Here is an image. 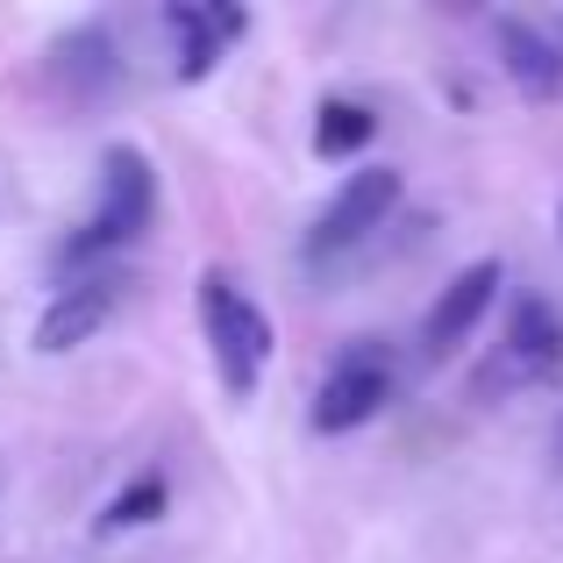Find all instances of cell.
Segmentation results:
<instances>
[{"mask_svg":"<svg viewBox=\"0 0 563 563\" xmlns=\"http://www.w3.org/2000/svg\"><path fill=\"white\" fill-rule=\"evenodd\" d=\"M192 307H200V335H207V357H214V378L229 385L235 399H250L257 378H264V364H272V350H278L264 307L250 300L229 272H200Z\"/></svg>","mask_w":563,"mask_h":563,"instance_id":"obj_1","label":"cell"},{"mask_svg":"<svg viewBox=\"0 0 563 563\" xmlns=\"http://www.w3.org/2000/svg\"><path fill=\"white\" fill-rule=\"evenodd\" d=\"M563 372V314L550 300H514L507 314V335H499V357L478 372V393H514V385H550Z\"/></svg>","mask_w":563,"mask_h":563,"instance_id":"obj_2","label":"cell"},{"mask_svg":"<svg viewBox=\"0 0 563 563\" xmlns=\"http://www.w3.org/2000/svg\"><path fill=\"white\" fill-rule=\"evenodd\" d=\"M393 207H399V172H393V165H364V172H350V179L335 186V200L321 207V221L307 229V264L357 250L372 229H385V221H393Z\"/></svg>","mask_w":563,"mask_h":563,"instance_id":"obj_3","label":"cell"},{"mask_svg":"<svg viewBox=\"0 0 563 563\" xmlns=\"http://www.w3.org/2000/svg\"><path fill=\"white\" fill-rule=\"evenodd\" d=\"M385 399H393V364L378 357V350H343V357L329 364V378L314 385V407H307V428L314 435H350V428L378 421Z\"/></svg>","mask_w":563,"mask_h":563,"instance_id":"obj_4","label":"cell"},{"mask_svg":"<svg viewBox=\"0 0 563 563\" xmlns=\"http://www.w3.org/2000/svg\"><path fill=\"white\" fill-rule=\"evenodd\" d=\"M122 292H129L122 272H86V278H71V286L36 314V329H29V350H36V357H71L79 343H93V335L114 321Z\"/></svg>","mask_w":563,"mask_h":563,"instance_id":"obj_5","label":"cell"},{"mask_svg":"<svg viewBox=\"0 0 563 563\" xmlns=\"http://www.w3.org/2000/svg\"><path fill=\"white\" fill-rule=\"evenodd\" d=\"M499 286H507L499 257H478V264H464V272H456L450 286L435 292V307L421 314V350H428V357H450V350H464V343H471V329H478V321L493 314Z\"/></svg>","mask_w":563,"mask_h":563,"instance_id":"obj_6","label":"cell"},{"mask_svg":"<svg viewBox=\"0 0 563 563\" xmlns=\"http://www.w3.org/2000/svg\"><path fill=\"white\" fill-rule=\"evenodd\" d=\"M93 214L108 221L122 243H136V235L151 229L157 172H151V157H143L136 143H108V151H100V207H93Z\"/></svg>","mask_w":563,"mask_h":563,"instance_id":"obj_7","label":"cell"},{"mask_svg":"<svg viewBox=\"0 0 563 563\" xmlns=\"http://www.w3.org/2000/svg\"><path fill=\"white\" fill-rule=\"evenodd\" d=\"M493 43H499V65H507V79L521 86L528 108H563V43L556 36H542V29L521 22V14H499Z\"/></svg>","mask_w":563,"mask_h":563,"instance_id":"obj_8","label":"cell"},{"mask_svg":"<svg viewBox=\"0 0 563 563\" xmlns=\"http://www.w3.org/2000/svg\"><path fill=\"white\" fill-rule=\"evenodd\" d=\"M51 79L65 86L71 108H93V100H108L114 86H122V57H114V36L100 22L71 29V36L51 43Z\"/></svg>","mask_w":563,"mask_h":563,"instance_id":"obj_9","label":"cell"},{"mask_svg":"<svg viewBox=\"0 0 563 563\" xmlns=\"http://www.w3.org/2000/svg\"><path fill=\"white\" fill-rule=\"evenodd\" d=\"M165 22L179 29V79H186V86H200L207 71H214L221 57L235 51V36L250 29V14H243V8H229V0H221V8H192V0H172Z\"/></svg>","mask_w":563,"mask_h":563,"instance_id":"obj_10","label":"cell"},{"mask_svg":"<svg viewBox=\"0 0 563 563\" xmlns=\"http://www.w3.org/2000/svg\"><path fill=\"white\" fill-rule=\"evenodd\" d=\"M165 507H172V478H165V471H136V478H129L122 493L100 507L93 536H129V528H151Z\"/></svg>","mask_w":563,"mask_h":563,"instance_id":"obj_11","label":"cell"},{"mask_svg":"<svg viewBox=\"0 0 563 563\" xmlns=\"http://www.w3.org/2000/svg\"><path fill=\"white\" fill-rule=\"evenodd\" d=\"M378 136V114L364 100H321L314 108V157H357Z\"/></svg>","mask_w":563,"mask_h":563,"instance_id":"obj_12","label":"cell"}]
</instances>
